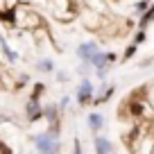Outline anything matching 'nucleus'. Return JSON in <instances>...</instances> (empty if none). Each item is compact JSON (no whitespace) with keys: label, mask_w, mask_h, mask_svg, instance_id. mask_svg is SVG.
<instances>
[{"label":"nucleus","mask_w":154,"mask_h":154,"mask_svg":"<svg viewBox=\"0 0 154 154\" xmlns=\"http://www.w3.org/2000/svg\"><path fill=\"white\" fill-rule=\"evenodd\" d=\"M45 116H48V120L54 125V120H57V106H54V104L45 106Z\"/></svg>","instance_id":"nucleus-11"},{"label":"nucleus","mask_w":154,"mask_h":154,"mask_svg":"<svg viewBox=\"0 0 154 154\" xmlns=\"http://www.w3.org/2000/svg\"><path fill=\"white\" fill-rule=\"evenodd\" d=\"M2 147H5V143H0V149H2Z\"/></svg>","instance_id":"nucleus-20"},{"label":"nucleus","mask_w":154,"mask_h":154,"mask_svg":"<svg viewBox=\"0 0 154 154\" xmlns=\"http://www.w3.org/2000/svg\"><path fill=\"white\" fill-rule=\"evenodd\" d=\"M93 145H95V152L97 154H111V149H113L111 140L104 138V136H95V138H93Z\"/></svg>","instance_id":"nucleus-5"},{"label":"nucleus","mask_w":154,"mask_h":154,"mask_svg":"<svg viewBox=\"0 0 154 154\" xmlns=\"http://www.w3.org/2000/svg\"><path fill=\"white\" fill-rule=\"evenodd\" d=\"M145 38H147L145 29H138V32H136V36H134V43H136V45H140V43H145Z\"/></svg>","instance_id":"nucleus-15"},{"label":"nucleus","mask_w":154,"mask_h":154,"mask_svg":"<svg viewBox=\"0 0 154 154\" xmlns=\"http://www.w3.org/2000/svg\"><path fill=\"white\" fill-rule=\"evenodd\" d=\"M75 154H82V145H79V140H75Z\"/></svg>","instance_id":"nucleus-18"},{"label":"nucleus","mask_w":154,"mask_h":154,"mask_svg":"<svg viewBox=\"0 0 154 154\" xmlns=\"http://www.w3.org/2000/svg\"><path fill=\"white\" fill-rule=\"evenodd\" d=\"M36 68H38L41 72H52V70H54V63H52V59H41Z\"/></svg>","instance_id":"nucleus-10"},{"label":"nucleus","mask_w":154,"mask_h":154,"mask_svg":"<svg viewBox=\"0 0 154 154\" xmlns=\"http://www.w3.org/2000/svg\"><path fill=\"white\" fill-rule=\"evenodd\" d=\"M2 154H11V149L9 147H2Z\"/></svg>","instance_id":"nucleus-19"},{"label":"nucleus","mask_w":154,"mask_h":154,"mask_svg":"<svg viewBox=\"0 0 154 154\" xmlns=\"http://www.w3.org/2000/svg\"><path fill=\"white\" fill-rule=\"evenodd\" d=\"M16 18H18V14H16V9H0V20L7 25H16Z\"/></svg>","instance_id":"nucleus-7"},{"label":"nucleus","mask_w":154,"mask_h":154,"mask_svg":"<svg viewBox=\"0 0 154 154\" xmlns=\"http://www.w3.org/2000/svg\"><path fill=\"white\" fill-rule=\"evenodd\" d=\"M88 63H91L95 70H106V68H109V57H106V52L97 50V52L91 57V61H88Z\"/></svg>","instance_id":"nucleus-4"},{"label":"nucleus","mask_w":154,"mask_h":154,"mask_svg":"<svg viewBox=\"0 0 154 154\" xmlns=\"http://www.w3.org/2000/svg\"><path fill=\"white\" fill-rule=\"evenodd\" d=\"M129 111L134 116H140L143 113V104H140V102H129Z\"/></svg>","instance_id":"nucleus-14"},{"label":"nucleus","mask_w":154,"mask_h":154,"mask_svg":"<svg viewBox=\"0 0 154 154\" xmlns=\"http://www.w3.org/2000/svg\"><path fill=\"white\" fill-rule=\"evenodd\" d=\"M43 91H45V86H43V84H36V86H34V93H32V97H34V100H38V95H41Z\"/></svg>","instance_id":"nucleus-16"},{"label":"nucleus","mask_w":154,"mask_h":154,"mask_svg":"<svg viewBox=\"0 0 154 154\" xmlns=\"http://www.w3.org/2000/svg\"><path fill=\"white\" fill-rule=\"evenodd\" d=\"M34 143H36V147H38V152H41V154H57L59 152V143H57V138H54L52 131H50V134L36 136Z\"/></svg>","instance_id":"nucleus-1"},{"label":"nucleus","mask_w":154,"mask_h":154,"mask_svg":"<svg viewBox=\"0 0 154 154\" xmlns=\"http://www.w3.org/2000/svg\"><path fill=\"white\" fill-rule=\"evenodd\" d=\"M136 50H138V45H136V43H131L129 48L125 50V54H122V61H129V59H131V57L136 54Z\"/></svg>","instance_id":"nucleus-12"},{"label":"nucleus","mask_w":154,"mask_h":154,"mask_svg":"<svg viewBox=\"0 0 154 154\" xmlns=\"http://www.w3.org/2000/svg\"><path fill=\"white\" fill-rule=\"evenodd\" d=\"M106 57H109V63H116V59H118L116 52H106Z\"/></svg>","instance_id":"nucleus-17"},{"label":"nucleus","mask_w":154,"mask_h":154,"mask_svg":"<svg viewBox=\"0 0 154 154\" xmlns=\"http://www.w3.org/2000/svg\"><path fill=\"white\" fill-rule=\"evenodd\" d=\"M0 48H2V52L7 54V59H9V61H16V59H18V54H16L14 50H11L9 45H7V41H5V38H0Z\"/></svg>","instance_id":"nucleus-9"},{"label":"nucleus","mask_w":154,"mask_h":154,"mask_svg":"<svg viewBox=\"0 0 154 154\" xmlns=\"http://www.w3.org/2000/svg\"><path fill=\"white\" fill-rule=\"evenodd\" d=\"M152 20H154V2H152V5H149L145 11H143V14H140V23H138V29H145L149 23H152Z\"/></svg>","instance_id":"nucleus-6"},{"label":"nucleus","mask_w":154,"mask_h":154,"mask_svg":"<svg viewBox=\"0 0 154 154\" xmlns=\"http://www.w3.org/2000/svg\"><path fill=\"white\" fill-rule=\"evenodd\" d=\"M102 125H104V122H102V116L100 113H91V116H88V127H91L93 131H100Z\"/></svg>","instance_id":"nucleus-8"},{"label":"nucleus","mask_w":154,"mask_h":154,"mask_svg":"<svg viewBox=\"0 0 154 154\" xmlns=\"http://www.w3.org/2000/svg\"><path fill=\"white\" fill-rule=\"evenodd\" d=\"M93 93H95V86H93L88 79H84V82L77 86V104H91Z\"/></svg>","instance_id":"nucleus-2"},{"label":"nucleus","mask_w":154,"mask_h":154,"mask_svg":"<svg viewBox=\"0 0 154 154\" xmlns=\"http://www.w3.org/2000/svg\"><path fill=\"white\" fill-rule=\"evenodd\" d=\"M147 7H149V2H147V0H140V2H136V5H134V14H143V11L147 9Z\"/></svg>","instance_id":"nucleus-13"},{"label":"nucleus","mask_w":154,"mask_h":154,"mask_svg":"<svg viewBox=\"0 0 154 154\" xmlns=\"http://www.w3.org/2000/svg\"><path fill=\"white\" fill-rule=\"evenodd\" d=\"M97 52V45H95V41H88V43H82L79 48H77V57L82 59L84 63H88L91 61V57Z\"/></svg>","instance_id":"nucleus-3"}]
</instances>
